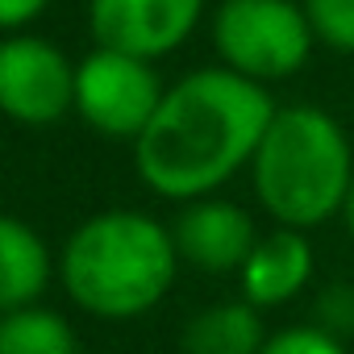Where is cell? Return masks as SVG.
I'll return each mask as SVG.
<instances>
[{
    "instance_id": "6da1fadb",
    "label": "cell",
    "mask_w": 354,
    "mask_h": 354,
    "mask_svg": "<svg viewBox=\"0 0 354 354\" xmlns=\"http://www.w3.org/2000/svg\"><path fill=\"white\" fill-rule=\"evenodd\" d=\"M275 109L267 88L217 63L180 75L133 142L138 180L175 205L221 196L234 175L250 171Z\"/></svg>"
},
{
    "instance_id": "7a4b0ae2",
    "label": "cell",
    "mask_w": 354,
    "mask_h": 354,
    "mask_svg": "<svg viewBox=\"0 0 354 354\" xmlns=\"http://www.w3.org/2000/svg\"><path fill=\"white\" fill-rule=\"evenodd\" d=\"M55 259L63 296L96 321H138L154 313L184 267L171 225L142 209H100L84 217Z\"/></svg>"
},
{
    "instance_id": "3957f363",
    "label": "cell",
    "mask_w": 354,
    "mask_h": 354,
    "mask_svg": "<svg viewBox=\"0 0 354 354\" xmlns=\"http://www.w3.org/2000/svg\"><path fill=\"white\" fill-rule=\"evenodd\" d=\"M354 180V146L342 121L321 104H279L250 162L263 213L279 230L313 234L342 217Z\"/></svg>"
},
{
    "instance_id": "277c9868",
    "label": "cell",
    "mask_w": 354,
    "mask_h": 354,
    "mask_svg": "<svg viewBox=\"0 0 354 354\" xmlns=\"http://www.w3.org/2000/svg\"><path fill=\"white\" fill-rule=\"evenodd\" d=\"M209 34L217 67L259 88L292 80L317 46L300 0H221Z\"/></svg>"
},
{
    "instance_id": "5b68a950",
    "label": "cell",
    "mask_w": 354,
    "mask_h": 354,
    "mask_svg": "<svg viewBox=\"0 0 354 354\" xmlns=\"http://www.w3.org/2000/svg\"><path fill=\"white\" fill-rule=\"evenodd\" d=\"M162 92L167 84L146 59L92 46L75 63V117L100 138L133 146L158 113Z\"/></svg>"
},
{
    "instance_id": "8992f818",
    "label": "cell",
    "mask_w": 354,
    "mask_h": 354,
    "mask_svg": "<svg viewBox=\"0 0 354 354\" xmlns=\"http://www.w3.org/2000/svg\"><path fill=\"white\" fill-rule=\"evenodd\" d=\"M0 113L26 129H46L75 113L71 55L34 30L0 38Z\"/></svg>"
},
{
    "instance_id": "52a82bcc",
    "label": "cell",
    "mask_w": 354,
    "mask_h": 354,
    "mask_svg": "<svg viewBox=\"0 0 354 354\" xmlns=\"http://www.w3.org/2000/svg\"><path fill=\"white\" fill-rule=\"evenodd\" d=\"M209 0H88L96 46L146 63L175 55L205 21Z\"/></svg>"
},
{
    "instance_id": "ba28073f",
    "label": "cell",
    "mask_w": 354,
    "mask_h": 354,
    "mask_svg": "<svg viewBox=\"0 0 354 354\" xmlns=\"http://www.w3.org/2000/svg\"><path fill=\"white\" fill-rule=\"evenodd\" d=\"M171 238L184 267L201 275H238L259 242V230L238 201L205 196V201L180 205V213L171 221Z\"/></svg>"
},
{
    "instance_id": "9c48e42d",
    "label": "cell",
    "mask_w": 354,
    "mask_h": 354,
    "mask_svg": "<svg viewBox=\"0 0 354 354\" xmlns=\"http://www.w3.org/2000/svg\"><path fill=\"white\" fill-rule=\"evenodd\" d=\"M317 275V250L308 242V234L300 230H271V234H259L250 259L242 263L238 271V296L267 313V308H279V304H292L296 296L308 292Z\"/></svg>"
},
{
    "instance_id": "30bf717a",
    "label": "cell",
    "mask_w": 354,
    "mask_h": 354,
    "mask_svg": "<svg viewBox=\"0 0 354 354\" xmlns=\"http://www.w3.org/2000/svg\"><path fill=\"white\" fill-rule=\"evenodd\" d=\"M55 279L59 259L50 254L46 238L30 221L0 213V313L42 304Z\"/></svg>"
},
{
    "instance_id": "8fae6325",
    "label": "cell",
    "mask_w": 354,
    "mask_h": 354,
    "mask_svg": "<svg viewBox=\"0 0 354 354\" xmlns=\"http://www.w3.org/2000/svg\"><path fill=\"white\" fill-rule=\"evenodd\" d=\"M267 333L271 329L263 325V313L242 296L217 300L188 317V325L180 329V354H259Z\"/></svg>"
},
{
    "instance_id": "7c38bea8",
    "label": "cell",
    "mask_w": 354,
    "mask_h": 354,
    "mask_svg": "<svg viewBox=\"0 0 354 354\" xmlns=\"http://www.w3.org/2000/svg\"><path fill=\"white\" fill-rule=\"evenodd\" d=\"M0 354H84L75 325L50 308L30 304L0 317Z\"/></svg>"
},
{
    "instance_id": "4fadbf2b",
    "label": "cell",
    "mask_w": 354,
    "mask_h": 354,
    "mask_svg": "<svg viewBox=\"0 0 354 354\" xmlns=\"http://www.w3.org/2000/svg\"><path fill=\"white\" fill-rule=\"evenodd\" d=\"M313 38L337 55H354V0H300Z\"/></svg>"
},
{
    "instance_id": "5bb4252c",
    "label": "cell",
    "mask_w": 354,
    "mask_h": 354,
    "mask_svg": "<svg viewBox=\"0 0 354 354\" xmlns=\"http://www.w3.org/2000/svg\"><path fill=\"white\" fill-rule=\"evenodd\" d=\"M259 354H350L342 337L317 329L313 321H300V325H283V329H271L267 342L259 346Z\"/></svg>"
},
{
    "instance_id": "9a60e30c",
    "label": "cell",
    "mask_w": 354,
    "mask_h": 354,
    "mask_svg": "<svg viewBox=\"0 0 354 354\" xmlns=\"http://www.w3.org/2000/svg\"><path fill=\"white\" fill-rule=\"evenodd\" d=\"M313 325L346 342L354 333V283H325L313 304Z\"/></svg>"
},
{
    "instance_id": "2e32d148",
    "label": "cell",
    "mask_w": 354,
    "mask_h": 354,
    "mask_svg": "<svg viewBox=\"0 0 354 354\" xmlns=\"http://www.w3.org/2000/svg\"><path fill=\"white\" fill-rule=\"evenodd\" d=\"M55 0H0V38L9 34H26Z\"/></svg>"
},
{
    "instance_id": "e0dca14e",
    "label": "cell",
    "mask_w": 354,
    "mask_h": 354,
    "mask_svg": "<svg viewBox=\"0 0 354 354\" xmlns=\"http://www.w3.org/2000/svg\"><path fill=\"white\" fill-rule=\"evenodd\" d=\"M342 225H346L350 238H354V180H350V192H346V205H342Z\"/></svg>"
},
{
    "instance_id": "ac0fdd59",
    "label": "cell",
    "mask_w": 354,
    "mask_h": 354,
    "mask_svg": "<svg viewBox=\"0 0 354 354\" xmlns=\"http://www.w3.org/2000/svg\"><path fill=\"white\" fill-rule=\"evenodd\" d=\"M0 188H5V162H0Z\"/></svg>"
},
{
    "instance_id": "d6986e66",
    "label": "cell",
    "mask_w": 354,
    "mask_h": 354,
    "mask_svg": "<svg viewBox=\"0 0 354 354\" xmlns=\"http://www.w3.org/2000/svg\"><path fill=\"white\" fill-rule=\"evenodd\" d=\"M0 317H5V313H0Z\"/></svg>"
}]
</instances>
